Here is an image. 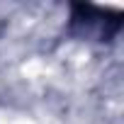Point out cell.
Returning a JSON list of instances; mask_svg holds the SVG:
<instances>
[{
    "instance_id": "cell-1",
    "label": "cell",
    "mask_w": 124,
    "mask_h": 124,
    "mask_svg": "<svg viewBox=\"0 0 124 124\" xmlns=\"http://www.w3.org/2000/svg\"><path fill=\"white\" fill-rule=\"evenodd\" d=\"M71 24L83 37H95L100 41H107L119 32L122 15L117 10H102L95 5H73Z\"/></svg>"
}]
</instances>
